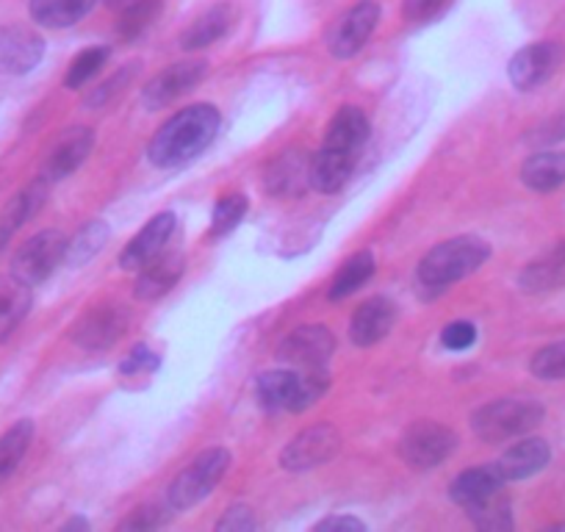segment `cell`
<instances>
[{
  "instance_id": "cell-1",
  "label": "cell",
  "mask_w": 565,
  "mask_h": 532,
  "mask_svg": "<svg viewBox=\"0 0 565 532\" xmlns=\"http://www.w3.org/2000/svg\"><path fill=\"white\" fill-rule=\"evenodd\" d=\"M216 130H220V111L214 106L198 103V106L183 108L175 117L167 119L153 137L148 148L150 161L161 170L186 164L214 142Z\"/></svg>"
},
{
  "instance_id": "cell-2",
  "label": "cell",
  "mask_w": 565,
  "mask_h": 532,
  "mask_svg": "<svg viewBox=\"0 0 565 532\" xmlns=\"http://www.w3.org/2000/svg\"><path fill=\"white\" fill-rule=\"evenodd\" d=\"M328 389L330 377L324 369H277V372L260 374L255 394H258L260 408L302 414L317 405Z\"/></svg>"
},
{
  "instance_id": "cell-3",
  "label": "cell",
  "mask_w": 565,
  "mask_h": 532,
  "mask_svg": "<svg viewBox=\"0 0 565 532\" xmlns=\"http://www.w3.org/2000/svg\"><path fill=\"white\" fill-rule=\"evenodd\" d=\"M488 255H491V247L482 238H449V242H441L438 247H433L430 253L424 255L422 264H418V284L438 291L447 289V286L458 284V280L477 273L488 260Z\"/></svg>"
},
{
  "instance_id": "cell-4",
  "label": "cell",
  "mask_w": 565,
  "mask_h": 532,
  "mask_svg": "<svg viewBox=\"0 0 565 532\" xmlns=\"http://www.w3.org/2000/svg\"><path fill=\"white\" fill-rule=\"evenodd\" d=\"M543 419V405L535 400H497V403L482 405L471 416V430L486 444H504L510 438L526 436L535 430Z\"/></svg>"
},
{
  "instance_id": "cell-5",
  "label": "cell",
  "mask_w": 565,
  "mask_h": 532,
  "mask_svg": "<svg viewBox=\"0 0 565 532\" xmlns=\"http://www.w3.org/2000/svg\"><path fill=\"white\" fill-rule=\"evenodd\" d=\"M231 469V453L222 447L205 449L203 455L192 460L181 475L172 480L167 491V502L172 510H189L203 502L211 491L222 482V477Z\"/></svg>"
},
{
  "instance_id": "cell-6",
  "label": "cell",
  "mask_w": 565,
  "mask_h": 532,
  "mask_svg": "<svg viewBox=\"0 0 565 532\" xmlns=\"http://www.w3.org/2000/svg\"><path fill=\"white\" fill-rule=\"evenodd\" d=\"M455 447H458V436L447 425L424 419L407 427L399 441V455L411 469L427 471L441 466L455 453Z\"/></svg>"
},
{
  "instance_id": "cell-7",
  "label": "cell",
  "mask_w": 565,
  "mask_h": 532,
  "mask_svg": "<svg viewBox=\"0 0 565 532\" xmlns=\"http://www.w3.org/2000/svg\"><path fill=\"white\" fill-rule=\"evenodd\" d=\"M64 255H67V238L62 231L36 233L14 255L12 278H18L25 286L42 284V280L51 278Z\"/></svg>"
},
{
  "instance_id": "cell-8",
  "label": "cell",
  "mask_w": 565,
  "mask_h": 532,
  "mask_svg": "<svg viewBox=\"0 0 565 532\" xmlns=\"http://www.w3.org/2000/svg\"><path fill=\"white\" fill-rule=\"evenodd\" d=\"M130 324V313L117 302H103V306L89 308L78 322L70 330V339L81 347V350H108L117 344L125 336Z\"/></svg>"
},
{
  "instance_id": "cell-9",
  "label": "cell",
  "mask_w": 565,
  "mask_h": 532,
  "mask_svg": "<svg viewBox=\"0 0 565 532\" xmlns=\"http://www.w3.org/2000/svg\"><path fill=\"white\" fill-rule=\"evenodd\" d=\"M341 436L333 425H313L302 430L282 449L280 466L286 471H311L330 464L339 455Z\"/></svg>"
},
{
  "instance_id": "cell-10",
  "label": "cell",
  "mask_w": 565,
  "mask_h": 532,
  "mask_svg": "<svg viewBox=\"0 0 565 532\" xmlns=\"http://www.w3.org/2000/svg\"><path fill=\"white\" fill-rule=\"evenodd\" d=\"M380 23V7L374 0H361L358 7L341 14L328 34V51L335 58H352L363 51L369 36Z\"/></svg>"
},
{
  "instance_id": "cell-11",
  "label": "cell",
  "mask_w": 565,
  "mask_h": 532,
  "mask_svg": "<svg viewBox=\"0 0 565 532\" xmlns=\"http://www.w3.org/2000/svg\"><path fill=\"white\" fill-rule=\"evenodd\" d=\"M335 352V336L324 324H306L289 333L277 358L291 369H324Z\"/></svg>"
},
{
  "instance_id": "cell-12",
  "label": "cell",
  "mask_w": 565,
  "mask_h": 532,
  "mask_svg": "<svg viewBox=\"0 0 565 532\" xmlns=\"http://www.w3.org/2000/svg\"><path fill=\"white\" fill-rule=\"evenodd\" d=\"M565 51L559 42H535V45H526L510 58V81H513L515 89L530 92L537 89L541 84H546L554 73L563 64Z\"/></svg>"
},
{
  "instance_id": "cell-13",
  "label": "cell",
  "mask_w": 565,
  "mask_h": 532,
  "mask_svg": "<svg viewBox=\"0 0 565 532\" xmlns=\"http://www.w3.org/2000/svg\"><path fill=\"white\" fill-rule=\"evenodd\" d=\"M205 75V62H181V64H172V67L161 70L145 92H141V103L153 111L159 108H167L170 103H175L178 97H183L186 92H192L194 86L203 81Z\"/></svg>"
},
{
  "instance_id": "cell-14",
  "label": "cell",
  "mask_w": 565,
  "mask_h": 532,
  "mask_svg": "<svg viewBox=\"0 0 565 532\" xmlns=\"http://www.w3.org/2000/svg\"><path fill=\"white\" fill-rule=\"evenodd\" d=\"M45 56V42L36 31L25 25H7L0 29V73L25 75Z\"/></svg>"
},
{
  "instance_id": "cell-15",
  "label": "cell",
  "mask_w": 565,
  "mask_h": 532,
  "mask_svg": "<svg viewBox=\"0 0 565 532\" xmlns=\"http://www.w3.org/2000/svg\"><path fill=\"white\" fill-rule=\"evenodd\" d=\"M175 225L178 220L172 211H161V214H156L148 225L141 227V231L130 238L128 247L119 253V266H122V269H141L145 264H150L156 255H161L167 249L172 233H175Z\"/></svg>"
},
{
  "instance_id": "cell-16",
  "label": "cell",
  "mask_w": 565,
  "mask_h": 532,
  "mask_svg": "<svg viewBox=\"0 0 565 532\" xmlns=\"http://www.w3.org/2000/svg\"><path fill=\"white\" fill-rule=\"evenodd\" d=\"M92 145H95V134L92 128H73L67 130L56 145H53L51 156L45 161V181H64L67 175H73L81 164L86 161V156L92 153Z\"/></svg>"
},
{
  "instance_id": "cell-17",
  "label": "cell",
  "mask_w": 565,
  "mask_h": 532,
  "mask_svg": "<svg viewBox=\"0 0 565 532\" xmlns=\"http://www.w3.org/2000/svg\"><path fill=\"white\" fill-rule=\"evenodd\" d=\"M396 322V306L385 297H372L352 313L350 339L358 347H372L391 333Z\"/></svg>"
},
{
  "instance_id": "cell-18",
  "label": "cell",
  "mask_w": 565,
  "mask_h": 532,
  "mask_svg": "<svg viewBox=\"0 0 565 532\" xmlns=\"http://www.w3.org/2000/svg\"><path fill=\"white\" fill-rule=\"evenodd\" d=\"M355 161H358V153L322 145V150L311 159L308 183L322 194L339 192V189H344V183L350 181L352 170H355Z\"/></svg>"
},
{
  "instance_id": "cell-19",
  "label": "cell",
  "mask_w": 565,
  "mask_h": 532,
  "mask_svg": "<svg viewBox=\"0 0 565 532\" xmlns=\"http://www.w3.org/2000/svg\"><path fill=\"white\" fill-rule=\"evenodd\" d=\"M504 486V477L502 471L497 469V464H488V466H477V469L463 471L452 480L449 486V497H452L455 504L460 508L471 510L477 504L488 502L491 497H497Z\"/></svg>"
},
{
  "instance_id": "cell-20",
  "label": "cell",
  "mask_w": 565,
  "mask_h": 532,
  "mask_svg": "<svg viewBox=\"0 0 565 532\" xmlns=\"http://www.w3.org/2000/svg\"><path fill=\"white\" fill-rule=\"evenodd\" d=\"M183 275V255L181 249H164L161 255H156L150 264L141 266V275L136 280V297L139 300H159L164 297L172 286L181 280Z\"/></svg>"
},
{
  "instance_id": "cell-21",
  "label": "cell",
  "mask_w": 565,
  "mask_h": 532,
  "mask_svg": "<svg viewBox=\"0 0 565 532\" xmlns=\"http://www.w3.org/2000/svg\"><path fill=\"white\" fill-rule=\"evenodd\" d=\"M548 460H552V449L543 438H524V441L504 449L502 458L497 460V469L502 471L504 482L526 480V477L537 475Z\"/></svg>"
},
{
  "instance_id": "cell-22",
  "label": "cell",
  "mask_w": 565,
  "mask_h": 532,
  "mask_svg": "<svg viewBox=\"0 0 565 532\" xmlns=\"http://www.w3.org/2000/svg\"><path fill=\"white\" fill-rule=\"evenodd\" d=\"M521 289L532 291H554L565 286V242H557L552 249H546L543 255H537L532 264H526V269L519 278Z\"/></svg>"
},
{
  "instance_id": "cell-23",
  "label": "cell",
  "mask_w": 565,
  "mask_h": 532,
  "mask_svg": "<svg viewBox=\"0 0 565 532\" xmlns=\"http://www.w3.org/2000/svg\"><path fill=\"white\" fill-rule=\"evenodd\" d=\"M369 117L358 106H344L339 108L333 119L328 125V134H324V145L328 148L350 150V153H361V148L369 139Z\"/></svg>"
},
{
  "instance_id": "cell-24",
  "label": "cell",
  "mask_w": 565,
  "mask_h": 532,
  "mask_svg": "<svg viewBox=\"0 0 565 532\" xmlns=\"http://www.w3.org/2000/svg\"><path fill=\"white\" fill-rule=\"evenodd\" d=\"M45 194H47V181L45 178H40V181L31 183L29 189H23L18 198L9 200L7 209L0 211V253L7 249V244L12 242L14 233H18L20 227H23L25 222L40 211Z\"/></svg>"
},
{
  "instance_id": "cell-25",
  "label": "cell",
  "mask_w": 565,
  "mask_h": 532,
  "mask_svg": "<svg viewBox=\"0 0 565 532\" xmlns=\"http://www.w3.org/2000/svg\"><path fill=\"white\" fill-rule=\"evenodd\" d=\"M308 170L311 161L302 159L300 153H280L275 164L266 172V189L277 198H289V194H300L302 189L311 187L308 183Z\"/></svg>"
},
{
  "instance_id": "cell-26",
  "label": "cell",
  "mask_w": 565,
  "mask_h": 532,
  "mask_svg": "<svg viewBox=\"0 0 565 532\" xmlns=\"http://www.w3.org/2000/svg\"><path fill=\"white\" fill-rule=\"evenodd\" d=\"M233 25V9L227 3H220V7L209 9V12L200 14L192 25L181 34V47L183 51H200V47L214 45L216 40L231 31Z\"/></svg>"
},
{
  "instance_id": "cell-27",
  "label": "cell",
  "mask_w": 565,
  "mask_h": 532,
  "mask_svg": "<svg viewBox=\"0 0 565 532\" xmlns=\"http://www.w3.org/2000/svg\"><path fill=\"white\" fill-rule=\"evenodd\" d=\"M31 308V286L18 278H0V344L12 339Z\"/></svg>"
},
{
  "instance_id": "cell-28",
  "label": "cell",
  "mask_w": 565,
  "mask_h": 532,
  "mask_svg": "<svg viewBox=\"0 0 565 532\" xmlns=\"http://www.w3.org/2000/svg\"><path fill=\"white\" fill-rule=\"evenodd\" d=\"M521 181L532 192H554L565 183V153H535L521 167Z\"/></svg>"
},
{
  "instance_id": "cell-29",
  "label": "cell",
  "mask_w": 565,
  "mask_h": 532,
  "mask_svg": "<svg viewBox=\"0 0 565 532\" xmlns=\"http://www.w3.org/2000/svg\"><path fill=\"white\" fill-rule=\"evenodd\" d=\"M95 7L97 0H31V18L45 29H70Z\"/></svg>"
},
{
  "instance_id": "cell-30",
  "label": "cell",
  "mask_w": 565,
  "mask_h": 532,
  "mask_svg": "<svg viewBox=\"0 0 565 532\" xmlns=\"http://www.w3.org/2000/svg\"><path fill=\"white\" fill-rule=\"evenodd\" d=\"M31 441H34V422L31 419H20L18 425H12L0 436V486L23 464Z\"/></svg>"
},
{
  "instance_id": "cell-31",
  "label": "cell",
  "mask_w": 565,
  "mask_h": 532,
  "mask_svg": "<svg viewBox=\"0 0 565 532\" xmlns=\"http://www.w3.org/2000/svg\"><path fill=\"white\" fill-rule=\"evenodd\" d=\"M372 275H374V255L369 253V249H361V253L352 255L350 260H344L339 273H335L333 284H330V291H328L330 300L339 302L344 300V297L355 295V291L361 289Z\"/></svg>"
},
{
  "instance_id": "cell-32",
  "label": "cell",
  "mask_w": 565,
  "mask_h": 532,
  "mask_svg": "<svg viewBox=\"0 0 565 532\" xmlns=\"http://www.w3.org/2000/svg\"><path fill=\"white\" fill-rule=\"evenodd\" d=\"M111 7L119 14V34L136 36L153 23L159 0H111Z\"/></svg>"
},
{
  "instance_id": "cell-33",
  "label": "cell",
  "mask_w": 565,
  "mask_h": 532,
  "mask_svg": "<svg viewBox=\"0 0 565 532\" xmlns=\"http://www.w3.org/2000/svg\"><path fill=\"white\" fill-rule=\"evenodd\" d=\"M480 530H510L513 526V513H510V499L502 491L491 497L488 502L466 510Z\"/></svg>"
},
{
  "instance_id": "cell-34",
  "label": "cell",
  "mask_w": 565,
  "mask_h": 532,
  "mask_svg": "<svg viewBox=\"0 0 565 532\" xmlns=\"http://www.w3.org/2000/svg\"><path fill=\"white\" fill-rule=\"evenodd\" d=\"M108 56H111V51L103 45L78 53V56L73 58V64H70V73H67V81H64V84H67L70 89H81V86H86L97 73H100L103 67H106Z\"/></svg>"
},
{
  "instance_id": "cell-35",
  "label": "cell",
  "mask_w": 565,
  "mask_h": 532,
  "mask_svg": "<svg viewBox=\"0 0 565 532\" xmlns=\"http://www.w3.org/2000/svg\"><path fill=\"white\" fill-rule=\"evenodd\" d=\"M244 214H247V198L244 194L222 198L214 205V214H211V233L214 236H225V233H231L244 220Z\"/></svg>"
},
{
  "instance_id": "cell-36",
  "label": "cell",
  "mask_w": 565,
  "mask_h": 532,
  "mask_svg": "<svg viewBox=\"0 0 565 532\" xmlns=\"http://www.w3.org/2000/svg\"><path fill=\"white\" fill-rule=\"evenodd\" d=\"M530 369L541 380H565V341H554V344L537 350Z\"/></svg>"
},
{
  "instance_id": "cell-37",
  "label": "cell",
  "mask_w": 565,
  "mask_h": 532,
  "mask_svg": "<svg viewBox=\"0 0 565 532\" xmlns=\"http://www.w3.org/2000/svg\"><path fill=\"white\" fill-rule=\"evenodd\" d=\"M106 236H108V231L100 225V222H92L89 227H84V231H81V236L75 238L73 244H67L70 264H81V260H89L92 255L100 249V244L106 242Z\"/></svg>"
},
{
  "instance_id": "cell-38",
  "label": "cell",
  "mask_w": 565,
  "mask_h": 532,
  "mask_svg": "<svg viewBox=\"0 0 565 532\" xmlns=\"http://www.w3.org/2000/svg\"><path fill=\"white\" fill-rule=\"evenodd\" d=\"M172 513L170 502L159 504H141V508H136L134 513L128 515V519L119 524V530H156V526H161L167 521V515Z\"/></svg>"
},
{
  "instance_id": "cell-39",
  "label": "cell",
  "mask_w": 565,
  "mask_h": 532,
  "mask_svg": "<svg viewBox=\"0 0 565 532\" xmlns=\"http://www.w3.org/2000/svg\"><path fill=\"white\" fill-rule=\"evenodd\" d=\"M475 341H477V328L471 322H463V319H460V322L447 324L441 333V344L447 347L449 352H466L469 347H475Z\"/></svg>"
},
{
  "instance_id": "cell-40",
  "label": "cell",
  "mask_w": 565,
  "mask_h": 532,
  "mask_svg": "<svg viewBox=\"0 0 565 532\" xmlns=\"http://www.w3.org/2000/svg\"><path fill=\"white\" fill-rule=\"evenodd\" d=\"M156 366H159V358L153 355V350L148 344H136L130 350V355L119 363V374L122 377H134L139 372H153Z\"/></svg>"
},
{
  "instance_id": "cell-41",
  "label": "cell",
  "mask_w": 565,
  "mask_h": 532,
  "mask_svg": "<svg viewBox=\"0 0 565 532\" xmlns=\"http://www.w3.org/2000/svg\"><path fill=\"white\" fill-rule=\"evenodd\" d=\"M134 73H136V67H134V70H122V73H117V75H114V78H108L106 84H100L95 92H92L89 100H86V103H89L92 108L108 106V103H111L114 97H117L119 92H122V86L130 84V78H134Z\"/></svg>"
},
{
  "instance_id": "cell-42",
  "label": "cell",
  "mask_w": 565,
  "mask_h": 532,
  "mask_svg": "<svg viewBox=\"0 0 565 532\" xmlns=\"http://www.w3.org/2000/svg\"><path fill=\"white\" fill-rule=\"evenodd\" d=\"M447 0H405L402 3V14H405L407 23H424V20L436 18L444 9Z\"/></svg>"
},
{
  "instance_id": "cell-43",
  "label": "cell",
  "mask_w": 565,
  "mask_h": 532,
  "mask_svg": "<svg viewBox=\"0 0 565 532\" xmlns=\"http://www.w3.org/2000/svg\"><path fill=\"white\" fill-rule=\"evenodd\" d=\"M258 521H255L253 510L247 504H238V508H231L220 521H216V530H255Z\"/></svg>"
},
{
  "instance_id": "cell-44",
  "label": "cell",
  "mask_w": 565,
  "mask_h": 532,
  "mask_svg": "<svg viewBox=\"0 0 565 532\" xmlns=\"http://www.w3.org/2000/svg\"><path fill=\"white\" fill-rule=\"evenodd\" d=\"M317 530H355V532H363L366 530V524L358 519H352V515H328V519H322L317 524Z\"/></svg>"
},
{
  "instance_id": "cell-45",
  "label": "cell",
  "mask_w": 565,
  "mask_h": 532,
  "mask_svg": "<svg viewBox=\"0 0 565 532\" xmlns=\"http://www.w3.org/2000/svg\"><path fill=\"white\" fill-rule=\"evenodd\" d=\"M73 526H84V530H86V526H89V521H86V519H73V521H67V524H64V530H73Z\"/></svg>"
}]
</instances>
